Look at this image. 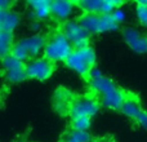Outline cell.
<instances>
[{
  "mask_svg": "<svg viewBox=\"0 0 147 142\" xmlns=\"http://www.w3.org/2000/svg\"><path fill=\"white\" fill-rule=\"evenodd\" d=\"M99 107H101V102L97 98L92 96H84L74 99L69 114L71 119H76V118H89V119H92L98 114Z\"/></svg>",
  "mask_w": 147,
  "mask_h": 142,
  "instance_id": "cell-6",
  "label": "cell"
},
{
  "mask_svg": "<svg viewBox=\"0 0 147 142\" xmlns=\"http://www.w3.org/2000/svg\"><path fill=\"white\" fill-rule=\"evenodd\" d=\"M121 5V1L115 0H81L76 3V7L83 10V14H112Z\"/></svg>",
  "mask_w": 147,
  "mask_h": 142,
  "instance_id": "cell-8",
  "label": "cell"
},
{
  "mask_svg": "<svg viewBox=\"0 0 147 142\" xmlns=\"http://www.w3.org/2000/svg\"><path fill=\"white\" fill-rule=\"evenodd\" d=\"M45 43L47 39L40 34L25 36L21 40L16 41L12 51V56L22 62L30 61L32 58H38L39 54L44 52Z\"/></svg>",
  "mask_w": 147,
  "mask_h": 142,
  "instance_id": "cell-4",
  "label": "cell"
},
{
  "mask_svg": "<svg viewBox=\"0 0 147 142\" xmlns=\"http://www.w3.org/2000/svg\"><path fill=\"white\" fill-rule=\"evenodd\" d=\"M79 22L89 34H105L115 31L119 23L114 20L112 14H83Z\"/></svg>",
  "mask_w": 147,
  "mask_h": 142,
  "instance_id": "cell-5",
  "label": "cell"
},
{
  "mask_svg": "<svg viewBox=\"0 0 147 142\" xmlns=\"http://www.w3.org/2000/svg\"><path fill=\"white\" fill-rule=\"evenodd\" d=\"M120 110H121V112L125 115V116L133 119L134 122L141 115V112L143 111L142 107H141V105H140V102H138L136 98H133V97H128Z\"/></svg>",
  "mask_w": 147,
  "mask_h": 142,
  "instance_id": "cell-15",
  "label": "cell"
},
{
  "mask_svg": "<svg viewBox=\"0 0 147 142\" xmlns=\"http://www.w3.org/2000/svg\"><path fill=\"white\" fill-rule=\"evenodd\" d=\"M136 123H137L140 127H142V128H145V129H147V111H145V110H143V111L141 112L140 116L137 118Z\"/></svg>",
  "mask_w": 147,
  "mask_h": 142,
  "instance_id": "cell-22",
  "label": "cell"
},
{
  "mask_svg": "<svg viewBox=\"0 0 147 142\" xmlns=\"http://www.w3.org/2000/svg\"><path fill=\"white\" fill-rule=\"evenodd\" d=\"M32 28H34V30H39V28H40V23H39V21H34Z\"/></svg>",
  "mask_w": 147,
  "mask_h": 142,
  "instance_id": "cell-25",
  "label": "cell"
},
{
  "mask_svg": "<svg viewBox=\"0 0 147 142\" xmlns=\"http://www.w3.org/2000/svg\"><path fill=\"white\" fill-rule=\"evenodd\" d=\"M54 103H56V107L58 111L65 112V111H70L72 101L70 99L69 94H66V92L58 91L56 94V101H54Z\"/></svg>",
  "mask_w": 147,
  "mask_h": 142,
  "instance_id": "cell-17",
  "label": "cell"
},
{
  "mask_svg": "<svg viewBox=\"0 0 147 142\" xmlns=\"http://www.w3.org/2000/svg\"><path fill=\"white\" fill-rule=\"evenodd\" d=\"M137 20L143 27H147V1H138L136 7Z\"/></svg>",
  "mask_w": 147,
  "mask_h": 142,
  "instance_id": "cell-20",
  "label": "cell"
},
{
  "mask_svg": "<svg viewBox=\"0 0 147 142\" xmlns=\"http://www.w3.org/2000/svg\"><path fill=\"white\" fill-rule=\"evenodd\" d=\"M90 142H115L111 138H96V140H92Z\"/></svg>",
  "mask_w": 147,
  "mask_h": 142,
  "instance_id": "cell-24",
  "label": "cell"
},
{
  "mask_svg": "<svg viewBox=\"0 0 147 142\" xmlns=\"http://www.w3.org/2000/svg\"><path fill=\"white\" fill-rule=\"evenodd\" d=\"M54 72V64L45 57H38L27 61L26 64V75L28 79L44 81L48 80Z\"/></svg>",
  "mask_w": 147,
  "mask_h": 142,
  "instance_id": "cell-7",
  "label": "cell"
},
{
  "mask_svg": "<svg viewBox=\"0 0 147 142\" xmlns=\"http://www.w3.org/2000/svg\"><path fill=\"white\" fill-rule=\"evenodd\" d=\"M90 135L89 132H79V131L71 129L66 133L63 138V142H90Z\"/></svg>",
  "mask_w": 147,
  "mask_h": 142,
  "instance_id": "cell-18",
  "label": "cell"
},
{
  "mask_svg": "<svg viewBox=\"0 0 147 142\" xmlns=\"http://www.w3.org/2000/svg\"><path fill=\"white\" fill-rule=\"evenodd\" d=\"M14 142H26L25 140H17V141H14Z\"/></svg>",
  "mask_w": 147,
  "mask_h": 142,
  "instance_id": "cell-26",
  "label": "cell"
},
{
  "mask_svg": "<svg viewBox=\"0 0 147 142\" xmlns=\"http://www.w3.org/2000/svg\"><path fill=\"white\" fill-rule=\"evenodd\" d=\"M62 32L69 39V41L74 45V48L89 45L90 34L83 27V25L79 22V20H70L66 23H63Z\"/></svg>",
  "mask_w": 147,
  "mask_h": 142,
  "instance_id": "cell-9",
  "label": "cell"
},
{
  "mask_svg": "<svg viewBox=\"0 0 147 142\" xmlns=\"http://www.w3.org/2000/svg\"><path fill=\"white\" fill-rule=\"evenodd\" d=\"M21 17L14 10H7V12H0V30L13 32L16 28L20 26Z\"/></svg>",
  "mask_w": 147,
  "mask_h": 142,
  "instance_id": "cell-14",
  "label": "cell"
},
{
  "mask_svg": "<svg viewBox=\"0 0 147 142\" xmlns=\"http://www.w3.org/2000/svg\"><path fill=\"white\" fill-rule=\"evenodd\" d=\"M14 36L13 32H8V31L0 30V58H5V57L10 56L14 47Z\"/></svg>",
  "mask_w": 147,
  "mask_h": 142,
  "instance_id": "cell-16",
  "label": "cell"
},
{
  "mask_svg": "<svg viewBox=\"0 0 147 142\" xmlns=\"http://www.w3.org/2000/svg\"><path fill=\"white\" fill-rule=\"evenodd\" d=\"M13 3L9 0H0V12H7V10H12Z\"/></svg>",
  "mask_w": 147,
  "mask_h": 142,
  "instance_id": "cell-23",
  "label": "cell"
},
{
  "mask_svg": "<svg viewBox=\"0 0 147 142\" xmlns=\"http://www.w3.org/2000/svg\"><path fill=\"white\" fill-rule=\"evenodd\" d=\"M123 36H124V41L130 49L137 53H147V36L141 34L137 28H125Z\"/></svg>",
  "mask_w": 147,
  "mask_h": 142,
  "instance_id": "cell-11",
  "label": "cell"
},
{
  "mask_svg": "<svg viewBox=\"0 0 147 142\" xmlns=\"http://www.w3.org/2000/svg\"><path fill=\"white\" fill-rule=\"evenodd\" d=\"M96 52L90 45H84L80 48H74L72 53L65 62L70 70L80 76H88L90 71L96 67Z\"/></svg>",
  "mask_w": 147,
  "mask_h": 142,
  "instance_id": "cell-3",
  "label": "cell"
},
{
  "mask_svg": "<svg viewBox=\"0 0 147 142\" xmlns=\"http://www.w3.org/2000/svg\"><path fill=\"white\" fill-rule=\"evenodd\" d=\"M72 51L74 45L65 36V34L62 31H57L47 39L43 54L51 62L57 64V62H66Z\"/></svg>",
  "mask_w": 147,
  "mask_h": 142,
  "instance_id": "cell-2",
  "label": "cell"
},
{
  "mask_svg": "<svg viewBox=\"0 0 147 142\" xmlns=\"http://www.w3.org/2000/svg\"><path fill=\"white\" fill-rule=\"evenodd\" d=\"M88 78L92 89L99 96V102L102 106L111 110L121 109L125 99L128 98L124 91H121L110 78L105 76L97 67L90 71Z\"/></svg>",
  "mask_w": 147,
  "mask_h": 142,
  "instance_id": "cell-1",
  "label": "cell"
},
{
  "mask_svg": "<svg viewBox=\"0 0 147 142\" xmlns=\"http://www.w3.org/2000/svg\"><path fill=\"white\" fill-rule=\"evenodd\" d=\"M1 65L3 72H4V76L8 83L18 84L27 78V75H26V64L17 60L16 57H13L12 54L3 58Z\"/></svg>",
  "mask_w": 147,
  "mask_h": 142,
  "instance_id": "cell-10",
  "label": "cell"
},
{
  "mask_svg": "<svg viewBox=\"0 0 147 142\" xmlns=\"http://www.w3.org/2000/svg\"><path fill=\"white\" fill-rule=\"evenodd\" d=\"M75 8L76 3L74 1H66V0L52 1V17L66 23L67 21L71 20L72 14L75 13Z\"/></svg>",
  "mask_w": 147,
  "mask_h": 142,
  "instance_id": "cell-12",
  "label": "cell"
},
{
  "mask_svg": "<svg viewBox=\"0 0 147 142\" xmlns=\"http://www.w3.org/2000/svg\"><path fill=\"white\" fill-rule=\"evenodd\" d=\"M112 17H114V20L120 25V23H123L125 21V18H127V13H125V10L123 9L121 7H120V8H117V9L114 10V13H112Z\"/></svg>",
  "mask_w": 147,
  "mask_h": 142,
  "instance_id": "cell-21",
  "label": "cell"
},
{
  "mask_svg": "<svg viewBox=\"0 0 147 142\" xmlns=\"http://www.w3.org/2000/svg\"><path fill=\"white\" fill-rule=\"evenodd\" d=\"M27 7L30 8L31 16L35 21H44L49 16H52V1H48V0L28 1Z\"/></svg>",
  "mask_w": 147,
  "mask_h": 142,
  "instance_id": "cell-13",
  "label": "cell"
},
{
  "mask_svg": "<svg viewBox=\"0 0 147 142\" xmlns=\"http://www.w3.org/2000/svg\"><path fill=\"white\" fill-rule=\"evenodd\" d=\"M92 127V119L89 118H76L71 120V128L79 132H88Z\"/></svg>",
  "mask_w": 147,
  "mask_h": 142,
  "instance_id": "cell-19",
  "label": "cell"
}]
</instances>
